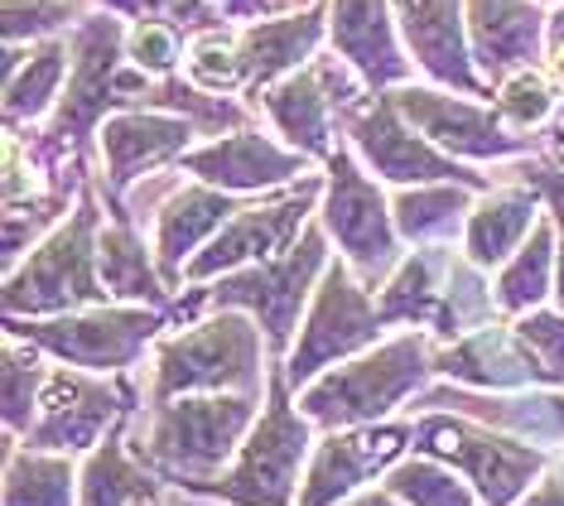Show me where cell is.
I'll return each instance as SVG.
<instances>
[{
    "instance_id": "19",
    "label": "cell",
    "mask_w": 564,
    "mask_h": 506,
    "mask_svg": "<svg viewBox=\"0 0 564 506\" xmlns=\"http://www.w3.org/2000/svg\"><path fill=\"white\" fill-rule=\"evenodd\" d=\"M184 169L213 189L247 193V189H275V184H290V179H304L310 174V154L275 146L261 131H237L184 154Z\"/></svg>"
},
{
    "instance_id": "43",
    "label": "cell",
    "mask_w": 564,
    "mask_h": 506,
    "mask_svg": "<svg viewBox=\"0 0 564 506\" xmlns=\"http://www.w3.org/2000/svg\"><path fill=\"white\" fill-rule=\"evenodd\" d=\"M63 203H68V198H48V203L34 207V213H30V237H34V232H40L44 223H54ZM20 251H24V213H20V207H10V213H6V261L15 266Z\"/></svg>"
},
{
    "instance_id": "25",
    "label": "cell",
    "mask_w": 564,
    "mask_h": 506,
    "mask_svg": "<svg viewBox=\"0 0 564 506\" xmlns=\"http://www.w3.org/2000/svg\"><path fill=\"white\" fill-rule=\"evenodd\" d=\"M333 49L367 77L371 87L387 83H405L410 77V58L395 44V24L387 0H333Z\"/></svg>"
},
{
    "instance_id": "42",
    "label": "cell",
    "mask_w": 564,
    "mask_h": 506,
    "mask_svg": "<svg viewBox=\"0 0 564 506\" xmlns=\"http://www.w3.org/2000/svg\"><path fill=\"white\" fill-rule=\"evenodd\" d=\"M521 184H531L535 193H545L550 213H555V232H560V304H564V169L550 164H521Z\"/></svg>"
},
{
    "instance_id": "26",
    "label": "cell",
    "mask_w": 564,
    "mask_h": 506,
    "mask_svg": "<svg viewBox=\"0 0 564 506\" xmlns=\"http://www.w3.org/2000/svg\"><path fill=\"white\" fill-rule=\"evenodd\" d=\"M535 213H541V198H535L531 184H502L487 189L482 203L468 213L464 227V251L473 266H507L511 256L525 246V237L535 232Z\"/></svg>"
},
{
    "instance_id": "10",
    "label": "cell",
    "mask_w": 564,
    "mask_h": 506,
    "mask_svg": "<svg viewBox=\"0 0 564 506\" xmlns=\"http://www.w3.org/2000/svg\"><path fill=\"white\" fill-rule=\"evenodd\" d=\"M164 329L155 309L135 304V309H107L93 304L87 314H68V319H10V337H24L40 353H54L68 367L83 372H121L145 353V343Z\"/></svg>"
},
{
    "instance_id": "16",
    "label": "cell",
    "mask_w": 564,
    "mask_h": 506,
    "mask_svg": "<svg viewBox=\"0 0 564 506\" xmlns=\"http://www.w3.org/2000/svg\"><path fill=\"white\" fill-rule=\"evenodd\" d=\"M121 400L126 391L97 381V376L78 372H48L44 396H40V415H34L24 444L30 449H54V453H73V449H97L101 434L121 420Z\"/></svg>"
},
{
    "instance_id": "37",
    "label": "cell",
    "mask_w": 564,
    "mask_h": 506,
    "mask_svg": "<svg viewBox=\"0 0 564 506\" xmlns=\"http://www.w3.org/2000/svg\"><path fill=\"white\" fill-rule=\"evenodd\" d=\"M497 111H502L517 131H535V126H545L550 111H555V87H550L545 73L521 68V73L502 77V87H497Z\"/></svg>"
},
{
    "instance_id": "13",
    "label": "cell",
    "mask_w": 564,
    "mask_h": 506,
    "mask_svg": "<svg viewBox=\"0 0 564 506\" xmlns=\"http://www.w3.org/2000/svg\"><path fill=\"white\" fill-rule=\"evenodd\" d=\"M343 126H348V136H352V150L371 164V174L391 179V184H468L478 193L492 189L482 174L458 164L454 154L425 146V140L415 136V126L401 116V107H395V97H387V93L348 111Z\"/></svg>"
},
{
    "instance_id": "12",
    "label": "cell",
    "mask_w": 564,
    "mask_h": 506,
    "mask_svg": "<svg viewBox=\"0 0 564 506\" xmlns=\"http://www.w3.org/2000/svg\"><path fill=\"white\" fill-rule=\"evenodd\" d=\"M381 329H387V314H381L377 300H367L362 284H352V266H328L324 284L314 290L310 323H304L300 343L290 347V367H285L290 386L314 381L338 357L377 347Z\"/></svg>"
},
{
    "instance_id": "39",
    "label": "cell",
    "mask_w": 564,
    "mask_h": 506,
    "mask_svg": "<svg viewBox=\"0 0 564 506\" xmlns=\"http://www.w3.org/2000/svg\"><path fill=\"white\" fill-rule=\"evenodd\" d=\"M73 15H83V0H6V44L44 39Z\"/></svg>"
},
{
    "instance_id": "47",
    "label": "cell",
    "mask_w": 564,
    "mask_h": 506,
    "mask_svg": "<svg viewBox=\"0 0 564 506\" xmlns=\"http://www.w3.org/2000/svg\"><path fill=\"white\" fill-rule=\"evenodd\" d=\"M131 506H155V492H150V497H135Z\"/></svg>"
},
{
    "instance_id": "38",
    "label": "cell",
    "mask_w": 564,
    "mask_h": 506,
    "mask_svg": "<svg viewBox=\"0 0 564 506\" xmlns=\"http://www.w3.org/2000/svg\"><path fill=\"white\" fill-rule=\"evenodd\" d=\"M126 58L135 68H145L150 77L174 73V63L184 58V39H178V24L170 20H135L126 30Z\"/></svg>"
},
{
    "instance_id": "45",
    "label": "cell",
    "mask_w": 564,
    "mask_h": 506,
    "mask_svg": "<svg viewBox=\"0 0 564 506\" xmlns=\"http://www.w3.org/2000/svg\"><path fill=\"white\" fill-rule=\"evenodd\" d=\"M521 506H564V463H560V469L545 477L541 492H535L531 502H521Z\"/></svg>"
},
{
    "instance_id": "32",
    "label": "cell",
    "mask_w": 564,
    "mask_h": 506,
    "mask_svg": "<svg viewBox=\"0 0 564 506\" xmlns=\"http://www.w3.org/2000/svg\"><path fill=\"white\" fill-rule=\"evenodd\" d=\"M550 276H555V232L545 223H535L531 241L511 256L492 284L497 309H502V314H531V309L550 294Z\"/></svg>"
},
{
    "instance_id": "5",
    "label": "cell",
    "mask_w": 564,
    "mask_h": 506,
    "mask_svg": "<svg viewBox=\"0 0 564 506\" xmlns=\"http://www.w3.org/2000/svg\"><path fill=\"white\" fill-rule=\"evenodd\" d=\"M101 270V213L93 193L78 198V213L63 227H54L40 251L6 280V319H40V314H68V309L107 304L111 290L97 284Z\"/></svg>"
},
{
    "instance_id": "28",
    "label": "cell",
    "mask_w": 564,
    "mask_h": 506,
    "mask_svg": "<svg viewBox=\"0 0 564 506\" xmlns=\"http://www.w3.org/2000/svg\"><path fill=\"white\" fill-rule=\"evenodd\" d=\"M68 58H73V44L68 39H48L40 49H24L20 54V68L6 77V126H30L54 107L63 97V73H68Z\"/></svg>"
},
{
    "instance_id": "11",
    "label": "cell",
    "mask_w": 564,
    "mask_h": 506,
    "mask_svg": "<svg viewBox=\"0 0 564 506\" xmlns=\"http://www.w3.org/2000/svg\"><path fill=\"white\" fill-rule=\"evenodd\" d=\"M324 227L328 237H338L348 266L367 284L387 280L391 266H401V227L395 213L381 198V189L357 169L352 150L328 154V193H324Z\"/></svg>"
},
{
    "instance_id": "34",
    "label": "cell",
    "mask_w": 564,
    "mask_h": 506,
    "mask_svg": "<svg viewBox=\"0 0 564 506\" xmlns=\"http://www.w3.org/2000/svg\"><path fill=\"white\" fill-rule=\"evenodd\" d=\"M184 63H188V83L203 87V93H217V97L247 93V63H241L237 34H227L223 24L217 30H198L188 39Z\"/></svg>"
},
{
    "instance_id": "36",
    "label": "cell",
    "mask_w": 564,
    "mask_h": 506,
    "mask_svg": "<svg viewBox=\"0 0 564 506\" xmlns=\"http://www.w3.org/2000/svg\"><path fill=\"white\" fill-rule=\"evenodd\" d=\"M48 372L40 367V347L30 343V353H20L10 343L6 353V424L10 434H30L34 415H40V396H44Z\"/></svg>"
},
{
    "instance_id": "3",
    "label": "cell",
    "mask_w": 564,
    "mask_h": 506,
    "mask_svg": "<svg viewBox=\"0 0 564 506\" xmlns=\"http://www.w3.org/2000/svg\"><path fill=\"white\" fill-rule=\"evenodd\" d=\"M314 420L290 406V376L271 372V406L251 424L247 444L237 449L232 473L213 477V483H194L184 492L223 506H294V483L300 469L314 459Z\"/></svg>"
},
{
    "instance_id": "1",
    "label": "cell",
    "mask_w": 564,
    "mask_h": 506,
    "mask_svg": "<svg viewBox=\"0 0 564 506\" xmlns=\"http://www.w3.org/2000/svg\"><path fill=\"white\" fill-rule=\"evenodd\" d=\"M126 30L117 15H87L73 30V73H68V93L58 97V111L44 131L40 160H73L87 131L117 107H145L155 93V77L145 68H126Z\"/></svg>"
},
{
    "instance_id": "4",
    "label": "cell",
    "mask_w": 564,
    "mask_h": 506,
    "mask_svg": "<svg viewBox=\"0 0 564 506\" xmlns=\"http://www.w3.org/2000/svg\"><path fill=\"white\" fill-rule=\"evenodd\" d=\"M434 372V353L425 333H405L391 343H377L348 367L318 376L304 391V415L318 430H352V424H377L401 406L405 396H415Z\"/></svg>"
},
{
    "instance_id": "24",
    "label": "cell",
    "mask_w": 564,
    "mask_h": 506,
    "mask_svg": "<svg viewBox=\"0 0 564 506\" xmlns=\"http://www.w3.org/2000/svg\"><path fill=\"white\" fill-rule=\"evenodd\" d=\"M434 372L458 376V381L482 386V391H517L525 381H545L541 362H535V353L521 343V333L492 329V323L454 337V347L434 353Z\"/></svg>"
},
{
    "instance_id": "21",
    "label": "cell",
    "mask_w": 564,
    "mask_h": 506,
    "mask_svg": "<svg viewBox=\"0 0 564 506\" xmlns=\"http://www.w3.org/2000/svg\"><path fill=\"white\" fill-rule=\"evenodd\" d=\"M541 34H545V15L535 0H468L473 63L497 83L521 68H535Z\"/></svg>"
},
{
    "instance_id": "46",
    "label": "cell",
    "mask_w": 564,
    "mask_h": 506,
    "mask_svg": "<svg viewBox=\"0 0 564 506\" xmlns=\"http://www.w3.org/2000/svg\"><path fill=\"white\" fill-rule=\"evenodd\" d=\"M338 506H401V497H395L391 487H381V492H352V497H343Z\"/></svg>"
},
{
    "instance_id": "23",
    "label": "cell",
    "mask_w": 564,
    "mask_h": 506,
    "mask_svg": "<svg viewBox=\"0 0 564 506\" xmlns=\"http://www.w3.org/2000/svg\"><path fill=\"white\" fill-rule=\"evenodd\" d=\"M324 15H328L324 0H310V6L285 20H261L237 30V49H241V63H247V93L261 97L271 83L304 68L314 58L318 39H324Z\"/></svg>"
},
{
    "instance_id": "40",
    "label": "cell",
    "mask_w": 564,
    "mask_h": 506,
    "mask_svg": "<svg viewBox=\"0 0 564 506\" xmlns=\"http://www.w3.org/2000/svg\"><path fill=\"white\" fill-rule=\"evenodd\" d=\"M111 15H131V20H170L184 24V30H217L223 20V6H208V0H97Z\"/></svg>"
},
{
    "instance_id": "2",
    "label": "cell",
    "mask_w": 564,
    "mask_h": 506,
    "mask_svg": "<svg viewBox=\"0 0 564 506\" xmlns=\"http://www.w3.org/2000/svg\"><path fill=\"white\" fill-rule=\"evenodd\" d=\"M251 424H256V396L247 391H203V396L155 400L150 434L145 444H135V453L150 473L170 477L178 487L213 483V473L247 444Z\"/></svg>"
},
{
    "instance_id": "18",
    "label": "cell",
    "mask_w": 564,
    "mask_h": 506,
    "mask_svg": "<svg viewBox=\"0 0 564 506\" xmlns=\"http://www.w3.org/2000/svg\"><path fill=\"white\" fill-rule=\"evenodd\" d=\"M391 6L410 54L434 83L482 97V83L473 73V44L464 39V0H391Z\"/></svg>"
},
{
    "instance_id": "41",
    "label": "cell",
    "mask_w": 564,
    "mask_h": 506,
    "mask_svg": "<svg viewBox=\"0 0 564 506\" xmlns=\"http://www.w3.org/2000/svg\"><path fill=\"white\" fill-rule=\"evenodd\" d=\"M521 343L535 353L541 362L545 381L550 386H564V314H550V309H531L521 323H517Z\"/></svg>"
},
{
    "instance_id": "20",
    "label": "cell",
    "mask_w": 564,
    "mask_h": 506,
    "mask_svg": "<svg viewBox=\"0 0 564 506\" xmlns=\"http://www.w3.org/2000/svg\"><path fill=\"white\" fill-rule=\"evenodd\" d=\"M198 136V126L178 111H117L101 126V160H107V184L111 189H131L145 169H155L164 160L188 150V140Z\"/></svg>"
},
{
    "instance_id": "31",
    "label": "cell",
    "mask_w": 564,
    "mask_h": 506,
    "mask_svg": "<svg viewBox=\"0 0 564 506\" xmlns=\"http://www.w3.org/2000/svg\"><path fill=\"white\" fill-rule=\"evenodd\" d=\"M73 463L54 449H30L10 453L6 469V506H78V487L73 483Z\"/></svg>"
},
{
    "instance_id": "30",
    "label": "cell",
    "mask_w": 564,
    "mask_h": 506,
    "mask_svg": "<svg viewBox=\"0 0 564 506\" xmlns=\"http://www.w3.org/2000/svg\"><path fill=\"white\" fill-rule=\"evenodd\" d=\"M391 213H395V227H401L405 241L440 246V241L454 237L458 227H468L473 198L454 184H415V189L405 184L391 198Z\"/></svg>"
},
{
    "instance_id": "8",
    "label": "cell",
    "mask_w": 564,
    "mask_h": 506,
    "mask_svg": "<svg viewBox=\"0 0 564 506\" xmlns=\"http://www.w3.org/2000/svg\"><path fill=\"white\" fill-rule=\"evenodd\" d=\"M415 449L468 473L482 506H511L531 487V477L545 469V449H535L531 439H517L507 430H492V424H478L468 415H458V420L454 415L415 420Z\"/></svg>"
},
{
    "instance_id": "29",
    "label": "cell",
    "mask_w": 564,
    "mask_h": 506,
    "mask_svg": "<svg viewBox=\"0 0 564 506\" xmlns=\"http://www.w3.org/2000/svg\"><path fill=\"white\" fill-rule=\"evenodd\" d=\"M101 284H107L117 300L135 304H164L170 300V280L155 276L145 256V241L135 237V227L126 223V213H117V223L101 227Z\"/></svg>"
},
{
    "instance_id": "33",
    "label": "cell",
    "mask_w": 564,
    "mask_h": 506,
    "mask_svg": "<svg viewBox=\"0 0 564 506\" xmlns=\"http://www.w3.org/2000/svg\"><path fill=\"white\" fill-rule=\"evenodd\" d=\"M387 487L401 497V506H478V487H468L454 473V463L444 469V459L420 453V459H401L391 463Z\"/></svg>"
},
{
    "instance_id": "22",
    "label": "cell",
    "mask_w": 564,
    "mask_h": 506,
    "mask_svg": "<svg viewBox=\"0 0 564 506\" xmlns=\"http://www.w3.org/2000/svg\"><path fill=\"white\" fill-rule=\"evenodd\" d=\"M237 198L227 189H213V184H194V189H174L164 207L155 213V261H160V276L170 280H184V266L194 261V246L198 241H213L217 232L237 217Z\"/></svg>"
},
{
    "instance_id": "35",
    "label": "cell",
    "mask_w": 564,
    "mask_h": 506,
    "mask_svg": "<svg viewBox=\"0 0 564 506\" xmlns=\"http://www.w3.org/2000/svg\"><path fill=\"white\" fill-rule=\"evenodd\" d=\"M150 492L155 487L145 483V473L131 469L121 439L107 434V444H97L83 469V502L78 506H131L135 497H150Z\"/></svg>"
},
{
    "instance_id": "27",
    "label": "cell",
    "mask_w": 564,
    "mask_h": 506,
    "mask_svg": "<svg viewBox=\"0 0 564 506\" xmlns=\"http://www.w3.org/2000/svg\"><path fill=\"white\" fill-rule=\"evenodd\" d=\"M448 276H454V256L444 246H425V251L405 256L395 266V276L381 290V314L387 323H434L448 290Z\"/></svg>"
},
{
    "instance_id": "17",
    "label": "cell",
    "mask_w": 564,
    "mask_h": 506,
    "mask_svg": "<svg viewBox=\"0 0 564 506\" xmlns=\"http://www.w3.org/2000/svg\"><path fill=\"white\" fill-rule=\"evenodd\" d=\"M415 444V424H352V430H333L310 459V477L294 506H338L352 497L371 473L391 469Z\"/></svg>"
},
{
    "instance_id": "15",
    "label": "cell",
    "mask_w": 564,
    "mask_h": 506,
    "mask_svg": "<svg viewBox=\"0 0 564 506\" xmlns=\"http://www.w3.org/2000/svg\"><path fill=\"white\" fill-rule=\"evenodd\" d=\"M401 116L415 131H425L444 154H468V160H517L531 150V136L517 131L502 111L478 107V101L434 93V87H401L391 93Z\"/></svg>"
},
{
    "instance_id": "7",
    "label": "cell",
    "mask_w": 564,
    "mask_h": 506,
    "mask_svg": "<svg viewBox=\"0 0 564 506\" xmlns=\"http://www.w3.org/2000/svg\"><path fill=\"white\" fill-rule=\"evenodd\" d=\"M328 270V251H324V232H304L300 246H290L275 261H256L251 270H227L213 290L188 294L178 304V314H198V309H247L271 337L275 353L290 347V333L300 329V309L314 290V276Z\"/></svg>"
},
{
    "instance_id": "9",
    "label": "cell",
    "mask_w": 564,
    "mask_h": 506,
    "mask_svg": "<svg viewBox=\"0 0 564 506\" xmlns=\"http://www.w3.org/2000/svg\"><path fill=\"white\" fill-rule=\"evenodd\" d=\"M357 73L348 58H314L290 77L271 83L256 107H265L271 126L280 131L290 150H304L310 160H328L333 154V121H348V111L362 107L357 93Z\"/></svg>"
},
{
    "instance_id": "44",
    "label": "cell",
    "mask_w": 564,
    "mask_h": 506,
    "mask_svg": "<svg viewBox=\"0 0 564 506\" xmlns=\"http://www.w3.org/2000/svg\"><path fill=\"white\" fill-rule=\"evenodd\" d=\"M550 73L564 87V10H555V20H550Z\"/></svg>"
},
{
    "instance_id": "14",
    "label": "cell",
    "mask_w": 564,
    "mask_h": 506,
    "mask_svg": "<svg viewBox=\"0 0 564 506\" xmlns=\"http://www.w3.org/2000/svg\"><path fill=\"white\" fill-rule=\"evenodd\" d=\"M324 189H328L324 179H300V189H290L285 198L237 207V217L208 241V251H198L194 261L184 266V280L194 284V280L217 276V270L227 276V270H237L247 261H275V256L290 251V241L300 237L304 217H310V207L318 203Z\"/></svg>"
},
{
    "instance_id": "6",
    "label": "cell",
    "mask_w": 564,
    "mask_h": 506,
    "mask_svg": "<svg viewBox=\"0 0 564 506\" xmlns=\"http://www.w3.org/2000/svg\"><path fill=\"white\" fill-rule=\"evenodd\" d=\"M203 391H261V329L256 319L217 314L188 333H174L155 353V400Z\"/></svg>"
}]
</instances>
